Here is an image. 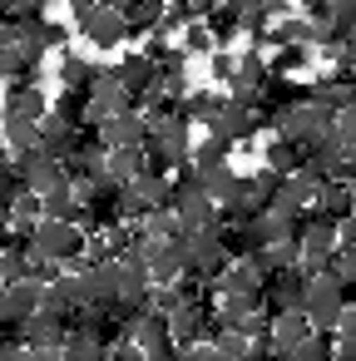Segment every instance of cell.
Here are the masks:
<instances>
[{"label":"cell","mask_w":356,"mask_h":361,"mask_svg":"<svg viewBox=\"0 0 356 361\" xmlns=\"http://www.w3.org/2000/svg\"><path fill=\"white\" fill-rule=\"evenodd\" d=\"M312 70V50L307 45H282L272 60H267V80H297Z\"/></svg>","instance_id":"cell-26"},{"label":"cell","mask_w":356,"mask_h":361,"mask_svg":"<svg viewBox=\"0 0 356 361\" xmlns=\"http://www.w3.org/2000/svg\"><path fill=\"white\" fill-rule=\"evenodd\" d=\"M75 134H80V129H65L55 114H45V119H40V144H35V149H45L50 159H60V164H65V154L75 149Z\"/></svg>","instance_id":"cell-27"},{"label":"cell","mask_w":356,"mask_h":361,"mask_svg":"<svg viewBox=\"0 0 356 361\" xmlns=\"http://www.w3.org/2000/svg\"><path fill=\"white\" fill-rule=\"evenodd\" d=\"M228 154H233V144L208 134L203 144H193V149H188V169H223V164H228Z\"/></svg>","instance_id":"cell-38"},{"label":"cell","mask_w":356,"mask_h":361,"mask_svg":"<svg viewBox=\"0 0 356 361\" xmlns=\"http://www.w3.org/2000/svg\"><path fill=\"white\" fill-rule=\"evenodd\" d=\"M134 252L144 257V272H149V282H154V287H168V282H178V277L188 272L183 238H164V243H144V238H139V247H134Z\"/></svg>","instance_id":"cell-5"},{"label":"cell","mask_w":356,"mask_h":361,"mask_svg":"<svg viewBox=\"0 0 356 361\" xmlns=\"http://www.w3.org/2000/svg\"><path fill=\"white\" fill-rule=\"evenodd\" d=\"M30 361H65V346H30Z\"/></svg>","instance_id":"cell-53"},{"label":"cell","mask_w":356,"mask_h":361,"mask_svg":"<svg viewBox=\"0 0 356 361\" xmlns=\"http://www.w3.org/2000/svg\"><path fill=\"white\" fill-rule=\"evenodd\" d=\"M326 124H331V114H326V109H317L312 99L272 119L277 139H287V144H297V149H317V144L326 139Z\"/></svg>","instance_id":"cell-3"},{"label":"cell","mask_w":356,"mask_h":361,"mask_svg":"<svg viewBox=\"0 0 356 361\" xmlns=\"http://www.w3.org/2000/svg\"><path fill=\"white\" fill-rule=\"evenodd\" d=\"M0 139H6V149H11V159H16V154H25V149H35V144H40V124H25V119H0Z\"/></svg>","instance_id":"cell-36"},{"label":"cell","mask_w":356,"mask_h":361,"mask_svg":"<svg viewBox=\"0 0 356 361\" xmlns=\"http://www.w3.org/2000/svg\"><path fill=\"white\" fill-rule=\"evenodd\" d=\"M139 238L144 243H164V238H183V228H178L173 208H154V213L139 218Z\"/></svg>","instance_id":"cell-35"},{"label":"cell","mask_w":356,"mask_h":361,"mask_svg":"<svg viewBox=\"0 0 356 361\" xmlns=\"http://www.w3.org/2000/svg\"><path fill=\"white\" fill-rule=\"evenodd\" d=\"M99 6H109V11H124V6H129V0H99Z\"/></svg>","instance_id":"cell-57"},{"label":"cell","mask_w":356,"mask_h":361,"mask_svg":"<svg viewBox=\"0 0 356 361\" xmlns=\"http://www.w3.org/2000/svg\"><path fill=\"white\" fill-rule=\"evenodd\" d=\"M80 25V35L94 45V50H119L124 40H129V25H124V16L119 11H109V6H94L85 20H75Z\"/></svg>","instance_id":"cell-11"},{"label":"cell","mask_w":356,"mask_h":361,"mask_svg":"<svg viewBox=\"0 0 356 361\" xmlns=\"http://www.w3.org/2000/svg\"><path fill=\"white\" fill-rule=\"evenodd\" d=\"M262 85H267L262 50H247V55H238V70H233V80H228V99H238V104H252V99L262 94Z\"/></svg>","instance_id":"cell-14"},{"label":"cell","mask_w":356,"mask_h":361,"mask_svg":"<svg viewBox=\"0 0 356 361\" xmlns=\"http://www.w3.org/2000/svg\"><path fill=\"white\" fill-rule=\"evenodd\" d=\"M247 361H252V356H247Z\"/></svg>","instance_id":"cell-60"},{"label":"cell","mask_w":356,"mask_h":361,"mask_svg":"<svg viewBox=\"0 0 356 361\" xmlns=\"http://www.w3.org/2000/svg\"><path fill=\"white\" fill-rule=\"evenodd\" d=\"M183 252H188V272H193V277L218 282L223 267H228V252H223L218 223H213V228H198V233H183Z\"/></svg>","instance_id":"cell-6"},{"label":"cell","mask_w":356,"mask_h":361,"mask_svg":"<svg viewBox=\"0 0 356 361\" xmlns=\"http://www.w3.org/2000/svg\"><path fill=\"white\" fill-rule=\"evenodd\" d=\"M178 361H223L213 341H193V346H178Z\"/></svg>","instance_id":"cell-50"},{"label":"cell","mask_w":356,"mask_h":361,"mask_svg":"<svg viewBox=\"0 0 356 361\" xmlns=\"http://www.w3.org/2000/svg\"><path fill=\"white\" fill-rule=\"evenodd\" d=\"M85 243H90V233L85 228H75V223H55V218H40L35 228H30V247L40 252V257H50V262H60V267H85Z\"/></svg>","instance_id":"cell-2"},{"label":"cell","mask_w":356,"mask_h":361,"mask_svg":"<svg viewBox=\"0 0 356 361\" xmlns=\"http://www.w3.org/2000/svg\"><path fill=\"white\" fill-rule=\"evenodd\" d=\"M50 114H55L65 129H90V104H85V94H75V90H60V99L50 104Z\"/></svg>","instance_id":"cell-34"},{"label":"cell","mask_w":356,"mask_h":361,"mask_svg":"<svg viewBox=\"0 0 356 361\" xmlns=\"http://www.w3.org/2000/svg\"><path fill=\"white\" fill-rule=\"evenodd\" d=\"M297 6H302L307 16H321V11H326V0H297Z\"/></svg>","instance_id":"cell-56"},{"label":"cell","mask_w":356,"mask_h":361,"mask_svg":"<svg viewBox=\"0 0 356 361\" xmlns=\"http://www.w3.org/2000/svg\"><path fill=\"white\" fill-rule=\"evenodd\" d=\"M80 277H85V287H90V302L109 307V302L119 297V262H85Z\"/></svg>","instance_id":"cell-20"},{"label":"cell","mask_w":356,"mask_h":361,"mask_svg":"<svg viewBox=\"0 0 356 361\" xmlns=\"http://www.w3.org/2000/svg\"><path fill=\"white\" fill-rule=\"evenodd\" d=\"M129 193L139 198V208H144V213H154V208H168V203H173V178H168V173H149V169H144V173L129 183Z\"/></svg>","instance_id":"cell-18"},{"label":"cell","mask_w":356,"mask_h":361,"mask_svg":"<svg viewBox=\"0 0 356 361\" xmlns=\"http://www.w3.org/2000/svg\"><path fill=\"white\" fill-rule=\"evenodd\" d=\"M307 277L312 272H302V267H287V272H272L267 282H262V312L267 317H277V312H302V297H307Z\"/></svg>","instance_id":"cell-8"},{"label":"cell","mask_w":356,"mask_h":361,"mask_svg":"<svg viewBox=\"0 0 356 361\" xmlns=\"http://www.w3.org/2000/svg\"><path fill=\"white\" fill-rule=\"evenodd\" d=\"M351 109H356V104H351Z\"/></svg>","instance_id":"cell-59"},{"label":"cell","mask_w":356,"mask_h":361,"mask_svg":"<svg viewBox=\"0 0 356 361\" xmlns=\"http://www.w3.org/2000/svg\"><path fill=\"white\" fill-rule=\"evenodd\" d=\"M282 361H331V336L312 331L307 341H297L292 351H282Z\"/></svg>","instance_id":"cell-45"},{"label":"cell","mask_w":356,"mask_h":361,"mask_svg":"<svg viewBox=\"0 0 356 361\" xmlns=\"http://www.w3.org/2000/svg\"><path fill=\"white\" fill-rule=\"evenodd\" d=\"M20 193V178H16V169L11 164H0V208H11V198Z\"/></svg>","instance_id":"cell-51"},{"label":"cell","mask_w":356,"mask_h":361,"mask_svg":"<svg viewBox=\"0 0 356 361\" xmlns=\"http://www.w3.org/2000/svg\"><path fill=\"white\" fill-rule=\"evenodd\" d=\"M312 203H317V208H321L326 218H336V223H341V218H351V203H356V188H351V183H321Z\"/></svg>","instance_id":"cell-28"},{"label":"cell","mask_w":356,"mask_h":361,"mask_svg":"<svg viewBox=\"0 0 356 361\" xmlns=\"http://www.w3.org/2000/svg\"><path fill=\"white\" fill-rule=\"evenodd\" d=\"M11 169H16L20 188H25V193H35V198H45L50 188L70 183L65 164H60V159H50L45 149H25V154H16V159H11Z\"/></svg>","instance_id":"cell-4"},{"label":"cell","mask_w":356,"mask_h":361,"mask_svg":"<svg viewBox=\"0 0 356 361\" xmlns=\"http://www.w3.org/2000/svg\"><path fill=\"white\" fill-rule=\"evenodd\" d=\"M65 6H70V11H75V20H85V16H90V11H94V6H99V0H65Z\"/></svg>","instance_id":"cell-54"},{"label":"cell","mask_w":356,"mask_h":361,"mask_svg":"<svg viewBox=\"0 0 356 361\" xmlns=\"http://www.w3.org/2000/svg\"><path fill=\"white\" fill-rule=\"evenodd\" d=\"M302 159H307V149H297V144H287V139H272V144H267V169H272V173H282V178H287V173H297V169H302Z\"/></svg>","instance_id":"cell-39"},{"label":"cell","mask_w":356,"mask_h":361,"mask_svg":"<svg viewBox=\"0 0 356 361\" xmlns=\"http://www.w3.org/2000/svg\"><path fill=\"white\" fill-rule=\"evenodd\" d=\"M114 75H119V85L129 90L134 109H139V104H144V99L154 94V85H159V65H154V60H144L139 50H134V55H129V60H124V65H119Z\"/></svg>","instance_id":"cell-16"},{"label":"cell","mask_w":356,"mask_h":361,"mask_svg":"<svg viewBox=\"0 0 356 361\" xmlns=\"http://www.w3.org/2000/svg\"><path fill=\"white\" fill-rule=\"evenodd\" d=\"M321 16L346 35V30H356V0H326V11H321Z\"/></svg>","instance_id":"cell-47"},{"label":"cell","mask_w":356,"mask_h":361,"mask_svg":"<svg viewBox=\"0 0 356 361\" xmlns=\"http://www.w3.org/2000/svg\"><path fill=\"white\" fill-rule=\"evenodd\" d=\"M193 183H198V193H208L213 203H223V193H228V183H233V169L223 164V169H193Z\"/></svg>","instance_id":"cell-43"},{"label":"cell","mask_w":356,"mask_h":361,"mask_svg":"<svg viewBox=\"0 0 356 361\" xmlns=\"http://www.w3.org/2000/svg\"><path fill=\"white\" fill-rule=\"evenodd\" d=\"M312 336V322L302 317V312H277L272 322H267V341H272V351H292L297 341H307Z\"/></svg>","instance_id":"cell-21"},{"label":"cell","mask_w":356,"mask_h":361,"mask_svg":"<svg viewBox=\"0 0 356 361\" xmlns=\"http://www.w3.org/2000/svg\"><path fill=\"white\" fill-rule=\"evenodd\" d=\"M203 30L213 35V45H218V50H228V45L243 35V25H238V11H228V6H218V11L203 20Z\"/></svg>","instance_id":"cell-37"},{"label":"cell","mask_w":356,"mask_h":361,"mask_svg":"<svg viewBox=\"0 0 356 361\" xmlns=\"http://www.w3.org/2000/svg\"><path fill=\"white\" fill-rule=\"evenodd\" d=\"M55 75H60V85H65V90L85 94V90H90V80L99 75V65H94L90 55H80V50H60V65H55Z\"/></svg>","instance_id":"cell-22"},{"label":"cell","mask_w":356,"mask_h":361,"mask_svg":"<svg viewBox=\"0 0 356 361\" xmlns=\"http://www.w3.org/2000/svg\"><path fill=\"white\" fill-rule=\"evenodd\" d=\"M0 164H11V149H6V139H0Z\"/></svg>","instance_id":"cell-58"},{"label":"cell","mask_w":356,"mask_h":361,"mask_svg":"<svg viewBox=\"0 0 356 361\" xmlns=\"http://www.w3.org/2000/svg\"><path fill=\"white\" fill-rule=\"evenodd\" d=\"M40 218H55V223H80V203H75V188L60 183L40 198Z\"/></svg>","instance_id":"cell-30"},{"label":"cell","mask_w":356,"mask_h":361,"mask_svg":"<svg viewBox=\"0 0 356 361\" xmlns=\"http://www.w3.org/2000/svg\"><path fill=\"white\" fill-rule=\"evenodd\" d=\"M351 292H356V287H341L336 277L312 272V277H307V297H302V317L312 322V331L331 336V331H336V322H341V317H346V307H351Z\"/></svg>","instance_id":"cell-1"},{"label":"cell","mask_w":356,"mask_h":361,"mask_svg":"<svg viewBox=\"0 0 356 361\" xmlns=\"http://www.w3.org/2000/svg\"><path fill=\"white\" fill-rule=\"evenodd\" d=\"M257 267L272 277V272H287V267H297V243H262V252H257Z\"/></svg>","instance_id":"cell-41"},{"label":"cell","mask_w":356,"mask_h":361,"mask_svg":"<svg viewBox=\"0 0 356 361\" xmlns=\"http://www.w3.org/2000/svg\"><path fill=\"white\" fill-rule=\"evenodd\" d=\"M50 114V99L40 85H6V109L0 119H25V124H40Z\"/></svg>","instance_id":"cell-15"},{"label":"cell","mask_w":356,"mask_h":361,"mask_svg":"<svg viewBox=\"0 0 356 361\" xmlns=\"http://www.w3.org/2000/svg\"><path fill=\"white\" fill-rule=\"evenodd\" d=\"M119 16H124V25H129V35H144V30H159V20H164V0H129V6H124Z\"/></svg>","instance_id":"cell-32"},{"label":"cell","mask_w":356,"mask_h":361,"mask_svg":"<svg viewBox=\"0 0 356 361\" xmlns=\"http://www.w3.org/2000/svg\"><path fill=\"white\" fill-rule=\"evenodd\" d=\"M312 104L326 109V114L351 109V104H356V85H351V80H336V75H321V80L312 85Z\"/></svg>","instance_id":"cell-23"},{"label":"cell","mask_w":356,"mask_h":361,"mask_svg":"<svg viewBox=\"0 0 356 361\" xmlns=\"http://www.w3.org/2000/svg\"><path fill=\"white\" fill-rule=\"evenodd\" d=\"M262 45H272V50H282V45H307V16H282V20H272L267 35H262Z\"/></svg>","instance_id":"cell-33"},{"label":"cell","mask_w":356,"mask_h":361,"mask_svg":"<svg viewBox=\"0 0 356 361\" xmlns=\"http://www.w3.org/2000/svg\"><path fill=\"white\" fill-rule=\"evenodd\" d=\"M213 50H218V45H213V35H208L203 25H188V30H183V55H188V60H193V55H213Z\"/></svg>","instance_id":"cell-48"},{"label":"cell","mask_w":356,"mask_h":361,"mask_svg":"<svg viewBox=\"0 0 356 361\" xmlns=\"http://www.w3.org/2000/svg\"><path fill=\"white\" fill-rule=\"evenodd\" d=\"M85 104H90V129H99V124H104L109 114H119V109H134V99H129V90L119 85L114 70H99V75L90 80Z\"/></svg>","instance_id":"cell-7"},{"label":"cell","mask_w":356,"mask_h":361,"mask_svg":"<svg viewBox=\"0 0 356 361\" xmlns=\"http://www.w3.org/2000/svg\"><path fill=\"white\" fill-rule=\"evenodd\" d=\"M223 6H228V11H238V16H243V11H257V6H267V0H223Z\"/></svg>","instance_id":"cell-55"},{"label":"cell","mask_w":356,"mask_h":361,"mask_svg":"<svg viewBox=\"0 0 356 361\" xmlns=\"http://www.w3.org/2000/svg\"><path fill=\"white\" fill-rule=\"evenodd\" d=\"M321 272H326V277H336L341 287H356V252L331 247V252H326V262H321Z\"/></svg>","instance_id":"cell-44"},{"label":"cell","mask_w":356,"mask_h":361,"mask_svg":"<svg viewBox=\"0 0 356 361\" xmlns=\"http://www.w3.org/2000/svg\"><path fill=\"white\" fill-rule=\"evenodd\" d=\"M208 307H213V302H178V307L168 312V336H173V346H193V341L203 336Z\"/></svg>","instance_id":"cell-17"},{"label":"cell","mask_w":356,"mask_h":361,"mask_svg":"<svg viewBox=\"0 0 356 361\" xmlns=\"http://www.w3.org/2000/svg\"><path fill=\"white\" fill-rule=\"evenodd\" d=\"M208 70H213V80H218V85H228V80H233V70H238V55L213 50V55H208Z\"/></svg>","instance_id":"cell-49"},{"label":"cell","mask_w":356,"mask_h":361,"mask_svg":"<svg viewBox=\"0 0 356 361\" xmlns=\"http://www.w3.org/2000/svg\"><path fill=\"white\" fill-rule=\"evenodd\" d=\"M223 6V0H188V11H193V20H208L213 11Z\"/></svg>","instance_id":"cell-52"},{"label":"cell","mask_w":356,"mask_h":361,"mask_svg":"<svg viewBox=\"0 0 356 361\" xmlns=\"http://www.w3.org/2000/svg\"><path fill=\"white\" fill-rule=\"evenodd\" d=\"M16 331H20V341H25V346H60V341H65V331H70V322H60V317H50V312H35V317H30V322H20Z\"/></svg>","instance_id":"cell-24"},{"label":"cell","mask_w":356,"mask_h":361,"mask_svg":"<svg viewBox=\"0 0 356 361\" xmlns=\"http://www.w3.org/2000/svg\"><path fill=\"white\" fill-rule=\"evenodd\" d=\"M218 104H223L218 90H188V94L178 99V114H183L188 124H208V119L218 114Z\"/></svg>","instance_id":"cell-29"},{"label":"cell","mask_w":356,"mask_h":361,"mask_svg":"<svg viewBox=\"0 0 356 361\" xmlns=\"http://www.w3.org/2000/svg\"><path fill=\"white\" fill-rule=\"evenodd\" d=\"M218 238H223L228 262H238V257H257V252H262L257 223H218Z\"/></svg>","instance_id":"cell-19"},{"label":"cell","mask_w":356,"mask_h":361,"mask_svg":"<svg viewBox=\"0 0 356 361\" xmlns=\"http://www.w3.org/2000/svg\"><path fill=\"white\" fill-rule=\"evenodd\" d=\"M94 134H99L104 149H144L149 144V119H144V109H119Z\"/></svg>","instance_id":"cell-10"},{"label":"cell","mask_w":356,"mask_h":361,"mask_svg":"<svg viewBox=\"0 0 356 361\" xmlns=\"http://www.w3.org/2000/svg\"><path fill=\"white\" fill-rule=\"evenodd\" d=\"M257 114H252V104H238V99H228L223 94V104H218V114L208 119V134L213 139H228V144H247V139H257Z\"/></svg>","instance_id":"cell-9"},{"label":"cell","mask_w":356,"mask_h":361,"mask_svg":"<svg viewBox=\"0 0 356 361\" xmlns=\"http://www.w3.org/2000/svg\"><path fill=\"white\" fill-rule=\"evenodd\" d=\"M144 169H149L144 149H104V178L109 183H134Z\"/></svg>","instance_id":"cell-25"},{"label":"cell","mask_w":356,"mask_h":361,"mask_svg":"<svg viewBox=\"0 0 356 361\" xmlns=\"http://www.w3.org/2000/svg\"><path fill=\"white\" fill-rule=\"evenodd\" d=\"M6 213H11V233H30V228L40 223V198L20 188V193L11 198V208H6Z\"/></svg>","instance_id":"cell-40"},{"label":"cell","mask_w":356,"mask_h":361,"mask_svg":"<svg viewBox=\"0 0 356 361\" xmlns=\"http://www.w3.org/2000/svg\"><path fill=\"white\" fill-rule=\"evenodd\" d=\"M331 361H356V312H346L331 331Z\"/></svg>","instance_id":"cell-42"},{"label":"cell","mask_w":356,"mask_h":361,"mask_svg":"<svg viewBox=\"0 0 356 361\" xmlns=\"http://www.w3.org/2000/svg\"><path fill=\"white\" fill-rule=\"evenodd\" d=\"M213 346H218V356H223V361H247V356H252V341H247L243 331H223Z\"/></svg>","instance_id":"cell-46"},{"label":"cell","mask_w":356,"mask_h":361,"mask_svg":"<svg viewBox=\"0 0 356 361\" xmlns=\"http://www.w3.org/2000/svg\"><path fill=\"white\" fill-rule=\"evenodd\" d=\"M262 282H267V272L257 267V257H238V262L223 267V277L213 282V292L218 297H257Z\"/></svg>","instance_id":"cell-13"},{"label":"cell","mask_w":356,"mask_h":361,"mask_svg":"<svg viewBox=\"0 0 356 361\" xmlns=\"http://www.w3.org/2000/svg\"><path fill=\"white\" fill-rule=\"evenodd\" d=\"M252 223H257V238L262 243H297V218H287L277 208H262Z\"/></svg>","instance_id":"cell-31"},{"label":"cell","mask_w":356,"mask_h":361,"mask_svg":"<svg viewBox=\"0 0 356 361\" xmlns=\"http://www.w3.org/2000/svg\"><path fill=\"white\" fill-rule=\"evenodd\" d=\"M40 282H11V287H0V326H20V322H30L35 312H40Z\"/></svg>","instance_id":"cell-12"}]
</instances>
